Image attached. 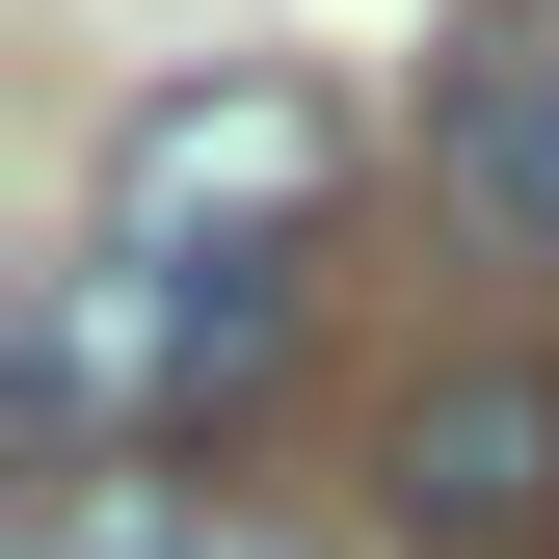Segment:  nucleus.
Listing matches in <instances>:
<instances>
[{
  "label": "nucleus",
  "mask_w": 559,
  "mask_h": 559,
  "mask_svg": "<svg viewBox=\"0 0 559 559\" xmlns=\"http://www.w3.org/2000/svg\"><path fill=\"white\" fill-rule=\"evenodd\" d=\"M107 266H320L346 214V107L294 81V53H214V81H133L107 107Z\"/></svg>",
  "instance_id": "nucleus-1"
},
{
  "label": "nucleus",
  "mask_w": 559,
  "mask_h": 559,
  "mask_svg": "<svg viewBox=\"0 0 559 559\" xmlns=\"http://www.w3.org/2000/svg\"><path fill=\"white\" fill-rule=\"evenodd\" d=\"M427 214L559 266V0H479V27L427 53Z\"/></svg>",
  "instance_id": "nucleus-3"
},
{
  "label": "nucleus",
  "mask_w": 559,
  "mask_h": 559,
  "mask_svg": "<svg viewBox=\"0 0 559 559\" xmlns=\"http://www.w3.org/2000/svg\"><path fill=\"white\" fill-rule=\"evenodd\" d=\"M373 507H400V559H559V346H453V373H400Z\"/></svg>",
  "instance_id": "nucleus-2"
},
{
  "label": "nucleus",
  "mask_w": 559,
  "mask_h": 559,
  "mask_svg": "<svg viewBox=\"0 0 559 559\" xmlns=\"http://www.w3.org/2000/svg\"><path fill=\"white\" fill-rule=\"evenodd\" d=\"M0 559H294V533H266V507H214V479H53Z\"/></svg>",
  "instance_id": "nucleus-4"
}]
</instances>
